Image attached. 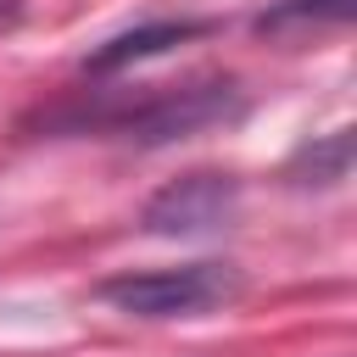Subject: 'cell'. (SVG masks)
<instances>
[{
    "label": "cell",
    "mask_w": 357,
    "mask_h": 357,
    "mask_svg": "<svg viewBox=\"0 0 357 357\" xmlns=\"http://www.w3.org/2000/svg\"><path fill=\"white\" fill-rule=\"evenodd\" d=\"M234 212H240V178L201 167V173H184V178L162 184V190L145 201L139 229L156 234V240H195V234L229 229Z\"/></svg>",
    "instance_id": "2"
},
{
    "label": "cell",
    "mask_w": 357,
    "mask_h": 357,
    "mask_svg": "<svg viewBox=\"0 0 357 357\" xmlns=\"http://www.w3.org/2000/svg\"><path fill=\"white\" fill-rule=\"evenodd\" d=\"M240 112H245L240 89H234L229 78H206V84L167 89V95H151L145 106L117 112V128H123L128 139H139V145H167V139H184V134L234 123Z\"/></svg>",
    "instance_id": "3"
},
{
    "label": "cell",
    "mask_w": 357,
    "mask_h": 357,
    "mask_svg": "<svg viewBox=\"0 0 357 357\" xmlns=\"http://www.w3.org/2000/svg\"><path fill=\"white\" fill-rule=\"evenodd\" d=\"M346 173H351V128H335V134L301 145L290 162V184H301V190H329Z\"/></svg>",
    "instance_id": "5"
},
{
    "label": "cell",
    "mask_w": 357,
    "mask_h": 357,
    "mask_svg": "<svg viewBox=\"0 0 357 357\" xmlns=\"http://www.w3.org/2000/svg\"><path fill=\"white\" fill-rule=\"evenodd\" d=\"M195 33H206V22H195V17H178V22L162 17V22H145V28H128V33L106 39L84 67H89V73H123V67H134V61H145V56H162V50L195 39Z\"/></svg>",
    "instance_id": "4"
},
{
    "label": "cell",
    "mask_w": 357,
    "mask_h": 357,
    "mask_svg": "<svg viewBox=\"0 0 357 357\" xmlns=\"http://www.w3.org/2000/svg\"><path fill=\"white\" fill-rule=\"evenodd\" d=\"M234 262H184V268H128L95 284V296L128 318H195L212 307H229L240 296Z\"/></svg>",
    "instance_id": "1"
},
{
    "label": "cell",
    "mask_w": 357,
    "mask_h": 357,
    "mask_svg": "<svg viewBox=\"0 0 357 357\" xmlns=\"http://www.w3.org/2000/svg\"><path fill=\"white\" fill-rule=\"evenodd\" d=\"M346 17H351V0H273L257 17V33H290L307 22H346Z\"/></svg>",
    "instance_id": "6"
}]
</instances>
